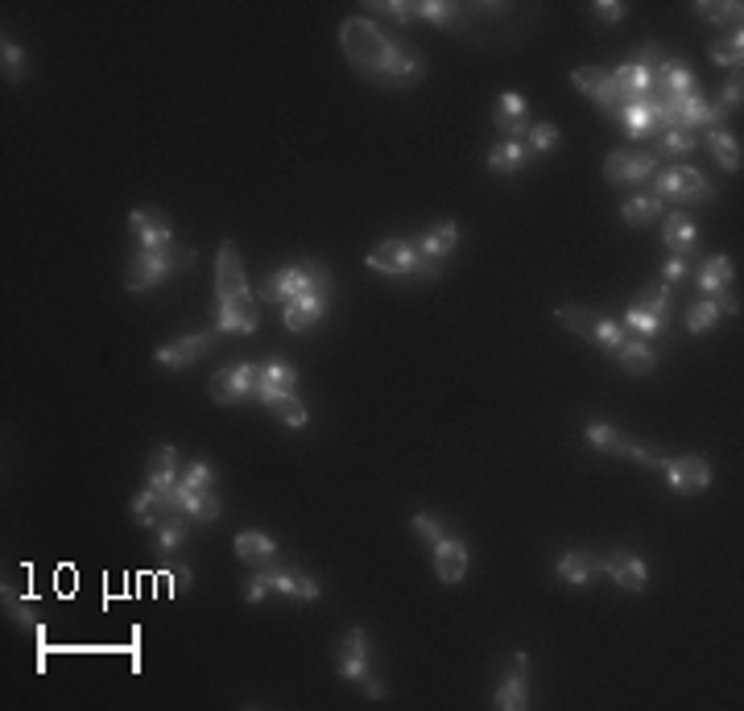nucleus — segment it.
Listing matches in <instances>:
<instances>
[{"label": "nucleus", "mask_w": 744, "mask_h": 711, "mask_svg": "<svg viewBox=\"0 0 744 711\" xmlns=\"http://www.w3.org/2000/svg\"><path fill=\"white\" fill-rule=\"evenodd\" d=\"M616 360H620V368L625 373H633V377H649L658 368V352L645 344V339H637V335H629L625 344L616 348Z\"/></svg>", "instance_id": "29"}, {"label": "nucleus", "mask_w": 744, "mask_h": 711, "mask_svg": "<svg viewBox=\"0 0 744 711\" xmlns=\"http://www.w3.org/2000/svg\"><path fill=\"white\" fill-rule=\"evenodd\" d=\"M339 50H344L348 67L385 91H410L426 79L430 63L426 54L397 29L381 25L377 17H348L339 25Z\"/></svg>", "instance_id": "1"}, {"label": "nucleus", "mask_w": 744, "mask_h": 711, "mask_svg": "<svg viewBox=\"0 0 744 711\" xmlns=\"http://www.w3.org/2000/svg\"><path fill=\"white\" fill-rule=\"evenodd\" d=\"M269 592H273V583H269V575H265V571H257L253 579L244 583V600H248V604H261Z\"/></svg>", "instance_id": "50"}, {"label": "nucleus", "mask_w": 744, "mask_h": 711, "mask_svg": "<svg viewBox=\"0 0 744 711\" xmlns=\"http://www.w3.org/2000/svg\"><path fill=\"white\" fill-rule=\"evenodd\" d=\"M211 463L207 459H186L182 463V476H178V484L182 488H211Z\"/></svg>", "instance_id": "44"}, {"label": "nucleus", "mask_w": 744, "mask_h": 711, "mask_svg": "<svg viewBox=\"0 0 744 711\" xmlns=\"http://www.w3.org/2000/svg\"><path fill=\"white\" fill-rule=\"evenodd\" d=\"M625 331H633L637 339H654L658 331H662V319H654V315H645V311H637V306H629L625 311V323H620Z\"/></svg>", "instance_id": "43"}, {"label": "nucleus", "mask_w": 744, "mask_h": 711, "mask_svg": "<svg viewBox=\"0 0 744 711\" xmlns=\"http://www.w3.org/2000/svg\"><path fill=\"white\" fill-rule=\"evenodd\" d=\"M298 385V368L286 364V360H269L261 368V389L257 393H294Z\"/></svg>", "instance_id": "34"}, {"label": "nucleus", "mask_w": 744, "mask_h": 711, "mask_svg": "<svg viewBox=\"0 0 744 711\" xmlns=\"http://www.w3.org/2000/svg\"><path fill=\"white\" fill-rule=\"evenodd\" d=\"M707 149H711V158H716L724 170H740V141L728 133V129H711L707 133Z\"/></svg>", "instance_id": "37"}, {"label": "nucleus", "mask_w": 744, "mask_h": 711, "mask_svg": "<svg viewBox=\"0 0 744 711\" xmlns=\"http://www.w3.org/2000/svg\"><path fill=\"white\" fill-rule=\"evenodd\" d=\"M658 174V153H645V149H616L604 158V178L620 182V187H637L641 178Z\"/></svg>", "instance_id": "10"}, {"label": "nucleus", "mask_w": 744, "mask_h": 711, "mask_svg": "<svg viewBox=\"0 0 744 711\" xmlns=\"http://www.w3.org/2000/svg\"><path fill=\"white\" fill-rule=\"evenodd\" d=\"M633 306H637V311H645V315H654V319H666V311H670V286H645V294Z\"/></svg>", "instance_id": "42"}, {"label": "nucleus", "mask_w": 744, "mask_h": 711, "mask_svg": "<svg viewBox=\"0 0 744 711\" xmlns=\"http://www.w3.org/2000/svg\"><path fill=\"white\" fill-rule=\"evenodd\" d=\"M604 451H612V455H625V459H637V463H645V468H662V463L670 459L662 447H654V443H641V439L625 435V430H616V426H612V435H608V447H604Z\"/></svg>", "instance_id": "23"}, {"label": "nucleus", "mask_w": 744, "mask_h": 711, "mask_svg": "<svg viewBox=\"0 0 744 711\" xmlns=\"http://www.w3.org/2000/svg\"><path fill=\"white\" fill-rule=\"evenodd\" d=\"M687 269H691V257H670V261H666V282L678 286L682 277H687Z\"/></svg>", "instance_id": "53"}, {"label": "nucleus", "mask_w": 744, "mask_h": 711, "mask_svg": "<svg viewBox=\"0 0 744 711\" xmlns=\"http://www.w3.org/2000/svg\"><path fill=\"white\" fill-rule=\"evenodd\" d=\"M695 13L711 25H720L724 34H740V5H732V0H724V5H716V0H699Z\"/></svg>", "instance_id": "36"}, {"label": "nucleus", "mask_w": 744, "mask_h": 711, "mask_svg": "<svg viewBox=\"0 0 744 711\" xmlns=\"http://www.w3.org/2000/svg\"><path fill=\"white\" fill-rule=\"evenodd\" d=\"M571 83H575L596 108H604L608 116H620V100H616V87H612V75H608V71H600V67H579V71H571Z\"/></svg>", "instance_id": "17"}, {"label": "nucleus", "mask_w": 744, "mask_h": 711, "mask_svg": "<svg viewBox=\"0 0 744 711\" xmlns=\"http://www.w3.org/2000/svg\"><path fill=\"white\" fill-rule=\"evenodd\" d=\"M455 244H459L455 220H439V224H430V228L418 236V253H422V257H434V261H443V257L455 253Z\"/></svg>", "instance_id": "28"}, {"label": "nucleus", "mask_w": 744, "mask_h": 711, "mask_svg": "<svg viewBox=\"0 0 744 711\" xmlns=\"http://www.w3.org/2000/svg\"><path fill=\"white\" fill-rule=\"evenodd\" d=\"M170 583H174V592H186V587H191V571H186L182 563H174L170 567Z\"/></svg>", "instance_id": "54"}, {"label": "nucleus", "mask_w": 744, "mask_h": 711, "mask_svg": "<svg viewBox=\"0 0 744 711\" xmlns=\"http://www.w3.org/2000/svg\"><path fill=\"white\" fill-rule=\"evenodd\" d=\"M711 58H716L720 67H736L744 63V38L740 34H720L716 42H711Z\"/></svg>", "instance_id": "39"}, {"label": "nucleus", "mask_w": 744, "mask_h": 711, "mask_svg": "<svg viewBox=\"0 0 744 711\" xmlns=\"http://www.w3.org/2000/svg\"><path fill=\"white\" fill-rule=\"evenodd\" d=\"M261 368L265 364H228V368H220V373L211 377V401H220V406H236V401L257 397Z\"/></svg>", "instance_id": "7"}, {"label": "nucleus", "mask_w": 744, "mask_h": 711, "mask_svg": "<svg viewBox=\"0 0 744 711\" xmlns=\"http://www.w3.org/2000/svg\"><path fill=\"white\" fill-rule=\"evenodd\" d=\"M0 58H5V63H0V71H5V79L9 83H17V79H25V54H21V46L17 42H0Z\"/></svg>", "instance_id": "46"}, {"label": "nucleus", "mask_w": 744, "mask_h": 711, "mask_svg": "<svg viewBox=\"0 0 744 711\" xmlns=\"http://www.w3.org/2000/svg\"><path fill=\"white\" fill-rule=\"evenodd\" d=\"M368 17H393L397 25H410L418 21V5L414 0H372V5H364Z\"/></svg>", "instance_id": "38"}, {"label": "nucleus", "mask_w": 744, "mask_h": 711, "mask_svg": "<svg viewBox=\"0 0 744 711\" xmlns=\"http://www.w3.org/2000/svg\"><path fill=\"white\" fill-rule=\"evenodd\" d=\"M662 199L654 195V191H645V195H633V199H625V207H620V215H625V224H633V228H641V224H649V220H658L662 215Z\"/></svg>", "instance_id": "35"}, {"label": "nucleus", "mask_w": 744, "mask_h": 711, "mask_svg": "<svg viewBox=\"0 0 744 711\" xmlns=\"http://www.w3.org/2000/svg\"><path fill=\"white\" fill-rule=\"evenodd\" d=\"M554 319L563 323V327H571L575 335H583L592 348H608V352H616V348L629 339V331L620 327L616 319L596 315V311H583V306H558Z\"/></svg>", "instance_id": "3"}, {"label": "nucleus", "mask_w": 744, "mask_h": 711, "mask_svg": "<svg viewBox=\"0 0 744 711\" xmlns=\"http://www.w3.org/2000/svg\"><path fill=\"white\" fill-rule=\"evenodd\" d=\"M695 145H699L695 133H682V129H666V133H662V149H666V153H691Z\"/></svg>", "instance_id": "49"}, {"label": "nucleus", "mask_w": 744, "mask_h": 711, "mask_svg": "<svg viewBox=\"0 0 744 711\" xmlns=\"http://www.w3.org/2000/svg\"><path fill=\"white\" fill-rule=\"evenodd\" d=\"M182 463H186V459H182L174 447H158V451H153V459H149L145 484H149V488H158V492H166V497H174L178 476H182Z\"/></svg>", "instance_id": "21"}, {"label": "nucleus", "mask_w": 744, "mask_h": 711, "mask_svg": "<svg viewBox=\"0 0 744 711\" xmlns=\"http://www.w3.org/2000/svg\"><path fill=\"white\" fill-rule=\"evenodd\" d=\"M592 17H596L600 25H616L620 17H625V5H620V0H596V5H592Z\"/></svg>", "instance_id": "51"}, {"label": "nucleus", "mask_w": 744, "mask_h": 711, "mask_svg": "<svg viewBox=\"0 0 744 711\" xmlns=\"http://www.w3.org/2000/svg\"><path fill=\"white\" fill-rule=\"evenodd\" d=\"M662 240H666L670 257H691V249H695V220L687 211H670L666 224H662Z\"/></svg>", "instance_id": "26"}, {"label": "nucleus", "mask_w": 744, "mask_h": 711, "mask_svg": "<svg viewBox=\"0 0 744 711\" xmlns=\"http://www.w3.org/2000/svg\"><path fill=\"white\" fill-rule=\"evenodd\" d=\"M215 335H220V327H215V331H195L186 339H174V344H162L158 348V364L162 368H191L199 356H207L215 348Z\"/></svg>", "instance_id": "15"}, {"label": "nucleus", "mask_w": 744, "mask_h": 711, "mask_svg": "<svg viewBox=\"0 0 744 711\" xmlns=\"http://www.w3.org/2000/svg\"><path fill=\"white\" fill-rule=\"evenodd\" d=\"M468 563H472V554H468V546H463L459 538L434 542V575H439V583H447V587L463 583V575H468Z\"/></svg>", "instance_id": "19"}, {"label": "nucleus", "mask_w": 744, "mask_h": 711, "mask_svg": "<svg viewBox=\"0 0 744 711\" xmlns=\"http://www.w3.org/2000/svg\"><path fill=\"white\" fill-rule=\"evenodd\" d=\"M600 567L616 579V587H625V592H645V583H649L641 554H633V550H608L600 559Z\"/></svg>", "instance_id": "18"}, {"label": "nucleus", "mask_w": 744, "mask_h": 711, "mask_svg": "<svg viewBox=\"0 0 744 711\" xmlns=\"http://www.w3.org/2000/svg\"><path fill=\"white\" fill-rule=\"evenodd\" d=\"M492 120H496V129H501L505 141H521L525 133H530V116H525V100L517 96V91H505V96L496 100Z\"/></svg>", "instance_id": "20"}, {"label": "nucleus", "mask_w": 744, "mask_h": 711, "mask_svg": "<svg viewBox=\"0 0 744 711\" xmlns=\"http://www.w3.org/2000/svg\"><path fill=\"white\" fill-rule=\"evenodd\" d=\"M662 472H666L670 488L682 492V497H695V492L711 488V468H707V459H699V455H674V459L662 463Z\"/></svg>", "instance_id": "11"}, {"label": "nucleus", "mask_w": 744, "mask_h": 711, "mask_svg": "<svg viewBox=\"0 0 744 711\" xmlns=\"http://www.w3.org/2000/svg\"><path fill=\"white\" fill-rule=\"evenodd\" d=\"M215 302H220V331L253 335L261 327L257 298L248 290V273L240 261V249L232 240L220 244V265H215Z\"/></svg>", "instance_id": "2"}, {"label": "nucleus", "mask_w": 744, "mask_h": 711, "mask_svg": "<svg viewBox=\"0 0 744 711\" xmlns=\"http://www.w3.org/2000/svg\"><path fill=\"white\" fill-rule=\"evenodd\" d=\"M654 195H658L662 203H666V199H674V203H707V199H716L711 182H707L699 170H691V166H670V170H662L658 182H654Z\"/></svg>", "instance_id": "6"}, {"label": "nucleus", "mask_w": 744, "mask_h": 711, "mask_svg": "<svg viewBox=\"0 0 744 711\" xmlns=\"http://www.w3.org/2000/svg\"><path fill=\"white\" fill-rule=\"evenodd\" d=\"M496 707L501 711H521V707H530V658L513 654V666L509 674L501 678V687H496Z\"/></svg>", "instance_id": "14"}, {"label": "nucleus", "mask_w": 744, "mask_h": 711, "mask_svg": "<svg viewBox=\"0 0 744 711\" xmlns=\"http://www.w3.org/2000/svg\"><path fill=\"white\" fill-rule=\"evenodd\" d=\"M616 120H620V129H625V137H633V141H649V137H662V133L670 129V108H666V100L649 96V100L625 104Z\"/></svg>", "instance_id": "5"}, {"label": "nucleus", "mask_w": 744, "mask_h": 711, "mask_svg": "<svg viewBox=\"0 0 744 711\" xmlns=\"http://www.w3.org/2000/svg\"><path fill=\"white\" fill-rule=\"evenodd\" d=\"M257 401H261V406H265L277 422H286L290 430H302V426L310 422L306 406H302V401H298L294 393H257Z\"/></svg>", "instance_id": "30"}, {"label": "nucleus", "mask_w": 744, "mask_h": 711, "mask_svg": "<svg viewBox=\"0 0 744 711\" xmlns=\"http://www.w3.org/2000/svg\"><path fill=\"white\" fill-rule=\"evenodd\" d=\"M608 75H612V87H616V100H620V108L654 96V75H649V67H641L637 58H629V63H620V67H616V71H608Z\"/></svg>", "instance_id": "16"}, {"label": "nucleus", "mask_w": 744, "mask_h": 711, "mask_svg": "<svg viewBox=\"0 0 744 711\" xmlns=\"http://www.w3.org/2000/svg\"><path fill=\"white\" fill-rule=\"evenodd\" d=\"M186 525H191V517H186V513L158 521V525H153V530H158V546H162V550H178L182 538H186Z\"/></svg>", "instance_id": "41"}, {"label": "nucleus", "mask_w": 744, "mask_h": 711, "mask_svg": "<svg viewBox=\"0 0 744 711\" xmlns=\"http://www.w3.org/2000/svg\"><path fill=\"white\" fill-rule=\"evenodd\" d=\"M5 608H9L13 621H17V629H29V633L38 629V612H34V604H29V600H17V596H9V587H5Z\"/></svg>", "instance_id": "47"}, {"label": "nucleus", "mask_w": 744, "mask_h": 711, "mask_svg": "<svg viewBox=\"0 0 744 711\" xmlns=\"http://www.w3.org/2000/svg\"><path fill=\"white\" fill-rule=\"evenodd\" d=\"M740 100H744V87H740V75H736V79H728V87H724L720 108H724V112H732V108H740Z\"/></svg>", "instance_id": "52"}, {"label": "nucleus", "mask_w": 744, "mask_h": 711, "mask_svg": "<svg viewBox=\"0 0 744 711\" xmlns=\"http://www.w3.org/2000/svg\"><path fill=\"white\" fill-rule=\"evenodd\" d=\"M368 269H377V273H389V277H414L418 273V244L410 240H381L377 249H368Z\"/></svg>", "instance_id": "9"}, {"label": "nucleus", "mask_w": 744, "mask_h": 711, "mask_svg": "<svg viewBox=\"0 0 744 711\" xmlns=\"http://www.w3.org/2000/svg\"><path fill=\"white\" fill-rule=\"evenodd\" d=\"M129 228L141 240V249H170V240H174L170 215L158 211V207H133L129 211Z\"/></svg>", "instance_id": "12"}, {"label": "nucleus", "mask_w": 744, "mask_h": 711, "mask_svg": "<svg viewBox=\"0 0 744 711\" xmlns=\"http://www.w3.org/2000/svg\"><path fill=\"white\" fill-rule=\"evenodd\" d=\"M302 290H310V282H306V269L294 261V265H286V269H277L269 282H265V298L269 302H282V306H290Z\"/></svg>", "instance_id": "25"}, {"label": "nucleus", "mask_w": 744, "mask_h": 711, "mask_svg": "<svg viewBox=\"0 0 744 711\" xmlns=\"http://www.w3.org/2000/svg\"><path fill=\"white\" fill-rule=\"evenodd\" d=\"M170 273H174V253L170 249H141L129 261V269H124V290L145 294V290H153L158 282H166Z\"/></svg>", "instance_id": "8"}, {"label": "nucleus", "mask_w": 744, "mask_h": 711, "mask_svg": "<svg viewBox=\"0 0 744 711\" xmlns=\"http://www.w3.org/2000/svg\"><path fill=\"white\" fill-rule=\"evenodd\" d=\"M699 290H703V298H716V294L732 290V261H728L724 253H716V257L703 261V269H699Z\"/></svg>", "instance_id": "32"}, {"label": "nucleus", "mask_w": 744, "mask_h": 711, "mask_svg": "<svg viewBox=\"0 0 744 711\" xmlns=\"http://www.w3.org/2000/svg\"><path fill=\"white\" fill-rule=\"evenodd\" d=\"M414 534H418V538H426L430 546L447 538V534H443V521L434 517V513H414Z\"/></svg>", "instance_id": "48"}, {"label": "nucleus", "mask_w": 744, "mask_h": 711, "mask_svg": "<svg viewBox=\"0 0 744 711\" xmlns=\"http://www.w3.org/2000/svg\"><path fill=\"white\" fill-rule=\"evenodd\" d=\"M558 579L571 583V587H583L587 579H592L600 571V554H587V550H567L563 559H558Z\"/></svg>", "instance_id": "31"}, {"label": "nucleus", "mask_w": 744, "mask_h": 711, "mask_svg": "<svg viewBox=\"0 0 744 711\" xmlns=\"http://www.w3.org/2000/svg\"><path fill=\"white\" fill-rule=\"evenodd\" d=\"M265 575H269V583H273V592H282V596H290V600H319V579L315 575H306V571H298V567H290V563H269V567H261Z\"/></svg>", "instance_id": "13"}, {"label": "nucleus", "mask_w": 744, "mask_h": 711, "mask_svg": "<svg viewBox=\"0 0 744 711\" xmlns=\"http://www.w3.org/2000/svg\"><path fill=\"white\" fill-rule=\"evenodd\" d=\"M716 323H720V306L711 302V298H699L691 311H687V331L691 335H703V331H711Z\"/></svg>", "instance_id": "40"}, {"label": "nucleus", "mask_w": 744, "mask_h": 711, "mask_svg": "<svg viewBox=\"0 0 744 711\" xmlns=\"http://www.w3.org/2000/svg\"><path fill=\"white\" fill-rule=\"evenodd\" d=\"M525 137H530V145H525V149L538 158V153H550L558 145V125H550V120H538V125H530V133H525Z\"/></svg>", "instance_id": "45"}, {"label": "nucleus", "mask_w": 744, "mask_h": 711, "mask_svg": "<svg viewBox=\"0 0 744 711\" xmlns=\"http://www.w3.org/2000/svg\"><path fill=\"white\" fill-rule=\"evenodd\" d=\"M335 666H339V674H344V678L360 683L364 695H372V699H385V695H389V691L377 683V678L368 674V633H364V629H348L344 637H339V658H335Z\"/></svg>", "instance_id": "4"}, {"label": "nucleus", "mask_w": 744, "mask_h": 711, "mask_svg": "<svg viewBox=\"0 0 744 711\" xmlns=\"http://www.w3.org/2000/svg\"><path fill=\"white\" fill-rule=\"evenodd\" d=\"M414 5L422 21L439 29H468V17H472V5H447V0H414Z\"/></svg>", "instance_id": "27"}, {"label": "nucleus", "mask_w": 744, "mask_h": 711, "mask_svg": "<svg viewBox=\"0 0 744 711\" xmlns=\"http://www.w3.org/2000/svg\"><path fill=\"white\" fill-rule=\"evenodd\" d=\"M530 158H534V153L525 149L521 141H501V145L488 153V170H492V174H517Z\"/></svg>", "instance_id": "33"}, {"label": "nucleus", "mask_w": 744, "mask_h": 711, "mask_svg": "<svg viewBox=\"0 0 744 711\" xmlns=\"http://www.w3.org/2000/svg\"><path fill=\"white\" fill-rule=\"evenodd\" d=\"M236 559L261 571V567H269V563L282 559V554H277L273 538H265L261 530H244V534H236Z\"/></svg>", "instance_id": "24"}, {"label": "nucleus", "mask_w": 744, "mask_h": 711, "mask_svg": "<svg viewBox=\"0 0 744 711\" xmlns=\"http://www.w3.org/2000/svg\"><path fill=\"white\" fill-rule=\"evenodd\" d=\"M174 501L182 505V513L199 521V525H211L220 521V497H215V488H174Z\"/></svg>", "instance_id": "22"}]
</instances>
